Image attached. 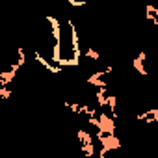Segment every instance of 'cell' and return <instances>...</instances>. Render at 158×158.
<instances>
[{
	"instance_id": "1",
	"label": "cell",
	"mask_w": 158,
	"mask_h": 158,
	"mask_svg": "<svg viewBox=\"0 0 158 158\" xmlns=\"http://www.w3.org/2000/svg\"><path fill=\"white\" fill-rule=\"evenodd\" d=\"M95 138L101 141V145H102V151L104 152H108V151H115V149H121V141H119V138L114 134V136H110V134H102V132H97L95 134Z\"/></svg>"
},
{
	"instance_id": "2",
	"label": "cell",
	"mask_w": 158,
	"mask_h": 158,
	"mask_svg": "<svg viewBox=\"0 0 158 158\" xmlns=\"http://www.w3.org/2000/svg\"><path fill=\"white\" fill-rule=\"evenodd\" d=\"M97 132L114 136V134H115V119L110 117L108 114L101 112V114H99V130H97Z\"/></svg>"
},
{
	"instance_id": "3",
	"label": "cell",
	"mask_w": 158,
	"mask_h": 158,
	"mask_svg": "<svg viewBox=\"0 0 158 158\" xmlns=\"http://www.w3.org/2000/svg\"><path fill=\"white\" fill-rule=\"evenodd\" d=\"M67 26L71 28V45H73V60H76L78 63H80V54H82V50H80V41H78V30L74 28V23H73V19H69L67 21Z\"/></svg>"
},
{
	"instance_id": "4",
	"label": "cell",
	"mask_w": 158,
	"mask_h": 158,
	"mask_svg": "<svg viewBox=\"0 0 158 158\" xmlns=\"http://www.w3.org/2000/svg\"><path fill=\"white\" fill-rule=\"evenodd\" d=\"M34 58H35V60L39 61V65H43L48 73H52V74H61V67H60V65H54V63H52V61H48V60H45V58H43V54H41L39 50H35V52H34Z\"/></svg>"
},
{
	"instance_id": "5",
	"label": "cell",
	"mask_w": 158,
	"mask_h": 158,
	"mask_svg": "<svg viewBox=\"0 0 158 158\" xmlns=\"http://www.w3.org/2000/svg\"><path fill=\"white\" fill-rule=\"evenodd\" d=\"M136 119L145 121V123H156L158 121V108H152V110H147V112H139L136 115Z\"/></svg>"
},
{
	"instance_id": "6",
	"label": "cell",
	"mask_w": 158,
	"mask_h": 158,
	"mask_svg": "<svg viewBox=\"0 0 158 158\" xmlns=\"http://www.w3.org/2000/svg\"><path fill=\"white\" fill-rule=\"evenodd\" d=\"M145 58H147V52L145 50H141L136 58H134V61H132V65H134V71H138L139 74H147V71H145V67H143V61H145Z\"/></svg>"
},
{
	"instance_id": "7",
	"label": "cell",
	"mask_w": 158,
	"mask_h": 158,
	"mask_svg": "<svg viewBox=\"0 0 158 158\" xmlns=\"http://www.w3.org/2000/svg\"><path fill=\"white\" fill-rule=\"evenodd\" d=\"M15 74H17L15 69H8V71H2V73H0V88H8L10 82L15 78Z\"/></svg>"
},
{
	"instance_id": "8",
	"label": "cell",
	"mask_w": 158,
	"mask_h": 158,
	"mask_svg": "<svg viewBox=\"0 0 158 158\" xmlns=\"http://www.w3.org/2000/svg\"><path fill=\"white\" fill-rule=\"evenodd\" d=\"M76 138H78V141H80V145H88V143H93V136H91L89 132L82 130V128L76 132Z\"/></svg>"
},
{
	"instance_id": "9",
	"label": "cell",
	"mask_w": 158,
	"mask_h": 158,
	"mask_svg": "<svg viewBox=\"0 0 158 158\" xmlns=\"http://www.w3.org/2000/svg\"><path fill=\"white\" fill-rule=\"evenodd\" d=\"M80 149H82V152H84V156H86V158H93V156H95V145H93V143L80 145Z\"/></svg>"
},
{
	"instance_id": "10",
	"label": "cell",
	"mask_w": 158,
	"mask_h": 158,
	"mask_svg": "<svg viewBox=\"0 0 158 158\" xmlns=\"http://www.w3.org/2000/svg\"><path fill=\"white\" fill-rule=\"evenodd\" d=\"M84 54H86V58H89V60H93V61H97V60L101 58V54H99L93 47H88V48L84 50Z\"/></svg>"
},
{
	"instance_id": "11",
	"label": "cell",
	"mask_w": 158,
	"mask_h": 158,
	"mask_svg": "<svg viewBox=\"0 0 158 158\" xmlns=\"http://www.w3.org/2000/svg\"><path fill=\"white\" fill-rule=\"evenodd\" d=\"M104 74H106L104 71H97V73H93V74H91V76L88 78V84H89V86H93V84H95L97 80H101V78H102Z\"/></svg>"
},
{
	"instance_id": "12",
	"label": "cell",
	"mask_w": 158,
	"mask_h": 158,
	"mask_svg": "<svg viewBox=\"0 0 158 158\" xmlns=\"http://www.w3.org/2000/svg\"><path fill=\"white\" fill-rule=\"evenodd\" d=\"M17 63H19V67H23L26 63V56H24V48L23 47L17 48Z\"/></svg>"
},
{
	"instance_id": "13",
	"label": "cell",
	"mask_w": 158,
	"mask_h": 158,
	"mask_svg": "<svg viewBox=\"0 0 158 158\" xmlns=\"http://www.w3.org/2000/svg\"><path fill=\"white\" fill-rule=\"evenodd\" d=\"M145 13H151V15H154V17L158 19V8L152 6V4H147V6H145Z\"/></svg>"
},
{
	"instance_id": "14",
	"label": "cell",
	"mask_w": 158,
	"mask_h": 158,
	"mask_svg": "<svg viewBox=\"0 0 158 158\" xmlns=\"http://www.w3.org/2000/svg\"><path fill=\"white\" fill-rule=\"evenodd\" d=\"M0 97H2L4 101H8L11 97V89L10 88H0Z\"/></svg>"
},
{
	"instance_id": "15",
	"label": "cell",
	"mask_w": 158,
	"mask_h": 158,
	"mask_svg": "<svg viewBox=\"0 0 158 158\" xmlns=\"http://www.w3.org/2000/svg\"><path fill=\"white\" fill-rule=\"evenodd\" d=\"M65 106H67V108H69L71 112H74L76 115L80 114V104H76V102H74V104H73V102H65Z\"/></svg>"
},
{
	"instance_id": "16",
	"label": "cell",
	"mask_w": 158,
	"mask_h": 158,
	"mask_svg": "<svg viewBox=\"0 0 158 158\" xmlns=\"http://www.w3.org/2000/svg\"><path fill=\"white\" fill-rule=\"evenodd\" d=\"M69 4H71V6H76V8H82V6H86L88 2H86V0H69Z\"/></svg>"
},
{
	"instance_id": "17",
	"label": "cell",
	"mask_w": 158,
	"mask_h": 158,
	"mask_svg": "<svg viewBox=\"0 0 158 158\" xmlns=\"http://www.w3.org/2000/svg\"><path fill=\"white\" fill-rule=\"evenodd\" d=\"M145 19H147V21H151V23H152V24H154V26L158 28V19H156L154 15H151V13H147V15H145Z\"/></svg>"
},
{
	"instance_id": "18",
	"label": "cell",
	"mask_w": 158,
	"mask_h": 158,
	"mask_svg": "<svg viewBox=\"0 0 158 158\" xmlns=\"http://www.w3.org/2000/svg\"><path fill=\"white\" fill-rule=\"evenodd\" d=\"M89 121V125H93L97 130H99V117H91V119H88Z\"/></svg>"
},
{
	"instance_id": "19",
	"label": "cell",
	"mask_w": 158,
	"mask_h": 158,
	"mask_svg": "<svg viewBox=\"0 0 158 158\" xmlns=\"http://www.w3.org/2000/svg\"><path fill=\"white\" fill-rule=\"evenodd\" d=\"M99 158H115V156H106V152L101 149V151H99Z\"/></svg>"
}]
</instances>
